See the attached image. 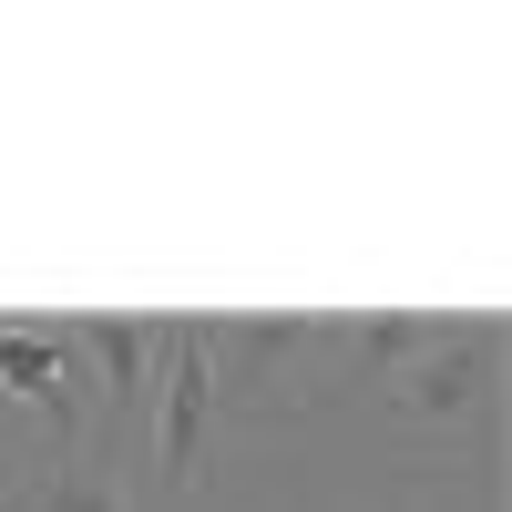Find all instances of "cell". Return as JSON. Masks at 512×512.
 I'll list each match as a JSON object with an SVG mask.
<instances>
[{"instance_id": "6da1fadb", "label": "cell", "mask_w": 512, "mask_h": 512, "mask_svg": "<svg viewBox=\"0 0 512 512\" xmlns=\"http://www.w3.org/2000/svg\"><path fill=\"white\" fill-rule=\"evenodd\" d=\"M379 410L420 441H461V431H492L502 410V318L472 308V318H431V338L410 349V369L379 390Z\"/></svg>"}, {"instance_id": "7a4b0ae2", "label": "cell", "mask_w": 512, "mask_h": 512, "mask_svg": "<svg viewBox=\"0 0 512 512\" xmlns=\"http://www.w3.org/2000/svg\"><path fill=\"white\" fill-rule=\"evenodd\" d=\"M308 338L318 318H205V379H216V420H287L308 400Z\"/></svg>"}, {"instance_id": "3957f363", "label": "cell", "mask_w": 512, "mask_h": 512, "mask_svg": "<svg viewBox=\"0 0 512 512\" xmlns=\"http://www.w3.org/2000/svg\"><path fill=\"white\" fill-rule=\"evenodd\" d=\"M154 472L164 502L205 492V451H216V379H205V318H154Z\"/></svg>"}, {"instance_id": "277c9868", "label": "cell", "mask_w": 512, "mask_h": 512, "mask_svg": "<svg viewBox=\"0 0 512 512\" xmlns=\"http://www.w3.org/2000/svg\"><path fill=\"white\" fill-rule=\"evenodd\" d=\"M420 338H431V318H410V308H390V318H318V338H308V400L318 410L379 400L410 369Z\"/></svg>"}, {"instance_id": "5b68a950", "label": "cell", "mask_w": 512, "mask_h": 512, "mask_svg": "<svg viewBox=\"0 0 512 512\" xmlns=\"http://www.w3.org/2000/svg\"><path fill=\"white\" fill-rule=\"evenodd\" d=\"M21 512H134V461H113L103 441H82V451H62L52 472L31 482Z\"/></svg>"}, {"instance_id": "8992f818", "label": "cell", "mask_w": 512, "mask_h": 512, "mask_svg": "<svg viewBox=\"0 0 512 512\" xmlns=\"http://www.w3.org/2000/svg\"><path fill=\"white\" fill-rule=\"evenodd\" d=\"M41 451H52V441H41L31 420H21L11 400H0V492H11V502H31V482H41Z\"/></svg>"}, {"instance_id": "52a82bcc", "label": "cell", "mask_w": 512, "mask_h": 512, "mask_svg": "<svg viewBox=\"0 0 512 512\" xmlns=\"http://www.w3.org/2000/svg\"><path fill=\"white\" fill-rule=\"evenodd\" d=\"M359 512H420V492H410V482H390V492H379V502H359Z\"/></svg>"}, {"instance_id": "ba28073f", "label": "cell", "mask_w": 512, "mask_h": 512, "mask_svg": "<svg viewBox=\"0 0 512 512\" xmlns=\"http://www.w3.org/2000/svg\"><path fill=\"white\" fill-rule=\"evenodd\" d=\"M0 512H21V502H11V492H0Z\"/></svg>"}]
</instances>
